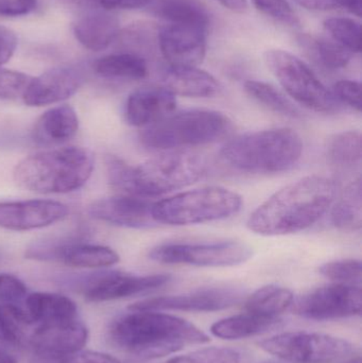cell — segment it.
Masks as SVG:
<instances>
[{"label":"cell","instance_id":"obj_1","mask_svg":"<svg viewBox=\"0 0 362 363\" xmlns=\"http://www.w3.org/2000/svg\"><path fill=\"white\" fill-rule=\"evenodd\" d=\"M335 182L327 177L308 176L272 194L249 217L247 225L255 234L282 236L301 232L316 224L333 204Z\"/></svg>","mask_w":362,"mask_h":363},{"label":"cell","instance_id":"obj_2","mask_svg":"<svg viewBox=\"0 0 362 363\" xmlns=\"http://www.w3.org/2000/svg\"><path fill=\"white\" fill-rule=\"evenodd\" d=\"M129 311L113 321L108 335L132 362H149L210 342L205 333L186 320L159 311Z\"/></svg>","mask_w":362,"mask_h":363},{"label":"cell","instance_id":"obj_3","mask_svg":"<svg viewBox=\"0 0 362 363\" xmlns=\"http://www.w3.org/2000/svg\"><path fill=\"white\" fill-rule=\"evenodd\" d=\"M106 167L113 188L127 196L146 199L163 196L199 181L205 174L208 164L197 153L172 150L137 166L110 157Z\"/></svg>","mask_w":362,"mask_h":363},{"label":"cell","instance_id":"obj_4","mask_svg":"<svg viewBox=\"0 0 362 363\" xmlns=\"http://www.w3.org/2000/svg\"><path fill=\"white\" fill-rule=\"evenodd\" d=\"M95 167L89 149L69 146L25 157L13 172L15 183L36 194H68L87 183Z\"/></svg>","mask_w":362,"mask_h":363},{"label":"cell","instance_id":"obj_5","mask_svg":"<svg viewBox=\"0 0 362 363\" xmlns=\"http://www.w3.org/2000/svg\"><path fill=\"white\" fill-rule=\"evenodd\" d=\"M303 153L301 136L289 128L249 132L227 142L220 157L248 174H280L295 167Z\"/></svg>","mask_w":362,"mask_h":363},{"label":"cell","instance_id":"obj_6","mask_svg":"<svg viewBox=\"0 0 362 363\" xmlns=\"http://www.w3.org/2000/svg\"><path fill=\"white\" fill-rule=\"evenodd\" d=\"M232 123L222 113L212 110H187L170 114L145 128L140 142L147 148L172 151L212 144L225 138Z\"/></svg>","mask_w":362,"mask_h":363},{"label":"cell","instance_id":"obj_7","mask_svg":"<svg viewBox=\"0 0 362 363\" xmlns=\"http://www.w3.org/2000/svg\"><path fill=\"white\" fill-rule=\"evenodd\" d=\"M237 192L223 187H203L180 192L153 203L155 223L193 225L227 219L242 209Z\"/></svg>","mask_w":362,"mask_h":363},{"label":"cell","instance_id":"obj_8","mask_svg":"<svg viewBox=\"0 0 362 363\" xmlns=\"http://www.w3.org/2000/svg\"><path fill=\"white\" fill-rule=\"evenodd\" d=\"M265 62L283 89L295 101L308 110L332 114L339 111L340 102L312 68L288 51H266Z\"/></svg>","mask_w":362,"mask_h":363},{"label":"cell","instance_id":"obj_9","mask_svg":"<svg viewBox=\"0 0 362 363\" xmlns=\"http://www.w3.org/2000/svg\"><path fill=\"white\" fill-rule=\"evenodd\" d=\"M259 345L266 353L290 363H344L356 354L348 340L319 333H283Z\"/></svg>","mask_w":362,"mask_h":363},{"label":"cell","instance_id":"obj_10","mask_svg":"<svg viewBox=\"0 0 362 363\" xmlns=\"http://www.w3.org/2000/svg\"><path fill=\"white\" fill-rule=\"evenodd\" d=\"M252 249L239 241L210 243H165L151 250L149 258L165 264L233 267L248 262Z\"/></svg>","mask_w":362,"mask_h":363},{"label":"cell","instance_id":"obj_11","mask_svg":"<svg viewBox=\"0 0 362 363\" xmlns=\"http://www.w3.org/2000/svg\"><path fill=\"white\" fill-rule=\"evenodd\" d=\"M361 287L334 283L300 296L291 306L304 319L331 321L361 315Z\"/></svg>","mask_w":362,"mask_h":363},{"label":"cell","instance_id":"obj_12","mask_svg":"<svg viewBox=\"0 0 362 363\" xmlns=\"http://www.w3.org/2000/svg\"><path fill=\"white\" fill-rule=\"evenodd\" d=\"M244 296L242 290L232 286H213L176 296L148 298L131 305L133 311H176L212 313L237 304Z\"/></svg>","mask_w":362,"mask_h":363},{"label":"cell","instance_id":"obj_13","mask_svg":"<svg viewBox=\"0 0 362 363\" xmlns=\"http://www.w3.org/2000/svg\"><path fill=\"white\" fill-rule=\"evenodd\" d=\"M206 32L204 28L168 23L159 30L157 44L168 65L197 67L206 55Z\"/></svg>","mask_w":362,"mask_h":363},{"label":"cell","instance_id":"obj_14","mask_svg":"<svg viewBox=\"0 0 362 363\" xmlns=\"http://www.w3.org/2000/svg\"><path fill=\"white\" fill-rule=\"evenodd\" d=\"M89 330L77 318L40 324L30 337L32 349L43 357L61 360L82 351Z\"/></svg>","mask_w":362,"mask_h":363},{"label":"cell","instance_id":"obj_15","mask_svg":"<svg viewBox=\"0 0 362 363\" xmlns=\"http://www.w3.org/2000/svg\"><path fill=\"white\" fill-rule=\"evenodd\" d=\"M67 205L52 200L0 202V228L15 232L47 228L65 219Z\"/></svg>","mask_w":362,"mask_h":363},{"label":"cell","instance_id":"obj_16","mask_svg":"<svg viewBox=\"0 0 362 363\" xmlns=\"http://www.w3.org/2000/svg\"><path fill=\"white\" fill-rule=\"evenodd\" d=\"M84 74L74 66H60L32 78L23 95L29 106H44L68 99L84 83Z\"/></svg>","mask_w":362,"mask_h":363},{"label":"cell","instance_id":"obj_17","mask_svg":"<svg viewBox=\"0 0 362 363\" xmlns=\"http://www.w3.org/2000/svg\"><path fill=\"white\" fill-rule=\"evenodd\" d=\"M170 275H133L123 272H108L89 281L84 296L89 302H108L142 292L157 289L170 281Z\"/></svg>","mask_w":362,"mask_h":363},{"label":"cell","instance_id":"obj_18","mask_svg":"<svg viewBox=\"0 0 362 363\" xmlns=\"http://www.w3.org/2000/svg\"><path fill=\"white\" fill-rule=\"evenodd\" d=\"M153 203L144 198L118 196L95 201L89 206L94 219L112 225L129 228H147L154 225Z\"/></svg>","mask_w":362,"mask_h":363},{"label":"cell","instance_id":"obj_19","mask_svg":"<svg viewBox=\"0 0 362 363\" xmlns=\"http://www.w3.org/2000/svg\"><path fill=\"white\" fill-rule=\"evenodd\" d=\"M176 108V95L166 87H140L128 98L125 121L132 127L147 128L169 116Z\"/></svg>","mask_w":362,"mask_h":363},{"label":"cell","instance_id":"obj_20","mask_svg":"<svg viewBox=\"0 0 362 363\" xmlns=\"http://www.w3.org/2000/svg\"><path fill=\"white\" fill-rule=\"evenodd\" d=\"M118 18L108 11H85L74 25L77 40L85 48L101 51L108 48L119 35Z\"/></svg>","mask_w":362,"mask_h":363},{"label":"cell","instance_id":"obj_21","mask_svg":"<svg viewBox=\"0 0 362 363\" xmlns=\"http://www.w3.org/2000/svg\"><path fill=\"white\" fill-rule=\"evenodd\" d=\"M163 86L174 95L191 98L213 97L221 89L219 81L205 70L169 65L163 72Z\"/></svg>","mask_w":362,"mask_h":363},{"label":"cell","instance_id":"obj_22","mask_svg":"<svg viewBox=\"0 0 362 363\" xmlns=\"http://www.w3.org/2000/svg\"><path fill=\"white\" fill-rule=\"evenodd\" d=\"M79 129L76 111L67 104L46 111L34 125L32 138L42 146H57L72 140Z\"/></svg>","mask_w":362,"mask_h":363},{"label":"cell","instance_id":"obj_23","mask_svg":"<svg viewBox=\"0 0 362 363\" xmlns=\"http://www.w3.org/2000/svg\"><path fill=\"white\" fill-rule=\"evenodd\" d=\"M26 313L32 324L51 323L77 318V305L72 298L50 292H35L25 300Z\"/></svg>","mask_w":362,"mask_h":363},{"label":"cell","instance_id":"obj_24","mask_svg":"<svg viewBox=\"0 0 362 363\" xmlns=\"http://www.w3.org/2000/svg\"><path fill=\"white\" fill-rule=\"evenodd\" d=\"M282 322L281 318L263 317L246 311L216 322L213 324L210 332L215 337L225 340H239L269 333L280 328Z\"/></svg>","mask_w":362,"mask_h":363},{"label":"cell","instance_id":"obj_25","mask_svg":"<svg viewBox=\"0 0 362 363\" xmlns=\"http://www.w3.org/2000/svg\"><path fill=\"white\" fill-rule=\"evenodd\" d=\"M119 259L118 254L106 245L76 242L66 243L57 258L67 266L83 269L106 268L114 266Z\"/></svg>","mask_w":362,"mask_h":363},{"label":"cell","instance_id":"obj_26","mask_svg":"<svg viewBox=\"0 0 362 363\" xmlns=\"http://www.w3.org/2000/svg\"><path fill=\"white\" fill-rule=\"evenodd\" d=\"M151 12L168 23L210 27V15L197 0H150Z\"/></svg>","mask_w":362,"mask_h":363},{"label":"cell","instance_id":"obj_27","mask_svg":"<svg viewBox=\"0 0 362 363\" xmlns=\"http://www.w3.org/2000/svg\"><path fill=\"white\" fill-rule=\"evenodd\" d=\"M333 225L342 232H357L362 226L361 179L353 181L344 190L332 208Z\"/></svg>","mask_w":362,"mask_h":363},{"label":"cell","instance_id":"obj_28","mask_svg":"<svg viewBox=\"0 0 362 363\" xmlns=\"http://www.w3.org/2000/svg\"><path fill=\"white\" fill-rule=\"evenodd\" d=\"M96 74L103 78L142 80L148 74L146 60L135 53L106 55L94 64Z\"/></svg>","mask_w":362,"mask_h":363},{"label":"cell","instance_id":"obj_29","mask_svg":"<svg viewBox=\"0 0 362 363\" xmlns=\"http://www.w3.org/2000/svg\"><path fill=\"white\" fill-rule=\"evenodd\" d=\"M295 296L288 288L278 285H267L259 288L247 300V313L267 318H280L291 307Z\"/></svg>","mask_w":362,"mask_h":363},{"label":"cell","instance_id":"obj_30","mask_svg":"<svg viewBox=\"0 0 362 363\" xmlns=\"http://www.w3.org/2000/svg\"><path fill=\"white\" fill-rule=\"evenodd\" d=\"M327 157L333 165L340 168H354L361 165L362 157L361 134L344 131L329 138Z\"/></svg>","mask_w":362,"mask_h":363},{"label":"cell","instance_id":"obj_31","mask_svg":"<svg viewBox=\"0 0 362 363\" xmlns=\"http://www.w3.org/2000/svg\"><path fill=\"white\" fill-rule=\"evenodd\" d=\"M244 91L255 101L263 104L266 108L276 114L290 118L301 117L298 106L287 98L282 91H278L273 85L263 81L249 80L244 83Z\"/></svg>","mask_w":362,"mask_h":363},{"label":"cell","instance_id":"obj_32","mask_svg":"<svg viewBox=\"0 0 362 363\" xmlns=\"http://www.w3.org/2000/svg\"><path fill=\"white\" fill-rule=\"evenodd\" d=\"M316 55L318 61L329 69H340L350 63L353 53L332 38H310L303 40Z\"/></svg>","mask_w":362,"mask_h":363},{"label":"cell","instance_id":"obj_33","mask_svg":"<svg viewBox=\"0 0 362 363\" xmlns=\"http://www.w3.org/2000/svg\"><path fill=\"white\" fill-rule=\"evenodd\" d=\"M23 306L0 304V341L19 345L25 336L26 326L31 325Z\"/></svg>","mask_w":362,"mask_h":363},{"label":"cell","instance_id":"obj_34","mask_svg":"<svg viewBox=\"0 0 362 363\" xmlns=\"http://www.w3.org/2000/svg\"><path fill=\"white\" fill-rule=\"evenodd\" d=\"M325 31L329 38L352 53L361 51V23L349 17H332L324 21Z\"/></svg>","mask_w":362,"mask_h":363},{"label":"cell","instance_id":"obj_35","mask_svg":"<svg viewBox=\"0 0 362 363\" xmlns=\"http://www.w3.org/2000/svg\"><path fill=\"white\" fill-rule=\"evenodd\" d=\"M319 272L336 284L361 287V262L357 259H339L327 262Z\"/></svg>","mask_w":362,"mask_h":363},{"label":"cell","instance_id":"obj_36","mask_svg":"<svg viewBox=\"0 0 362 363\" xmlns=\"http://www.w3.org/2000/svg\"><path fill=\"white\" fill-rule=\"evenodd\" d=\"M167 363H240V355L227 347H208L171 358Z\"/></svg>","mask_w":362,"mask_h":363},{"label":"cell","instance_id":"obj_37","mask_svg":"<svg viewBox=\"0 0 362 363\" xmlns=\"http://www.w3.org/2000/svg\"><path fill=\"white\" fill-rule=\"evenodd\" d=\"M65 6L85 11L135 10L146 8L150 0H57Z\"/></svg>","mask_w":362,"mask_h":363},{"label":"cell","instance_id":"obj_38","mask_svg":"<svg viewBox=\"0 0 362 363\" xmlns=\"http://www.w3.org/2000/svg\"><path fill=\"white\" fill-rule=\"evenodd\" d=\"M32 77L15 70L0 68V99L13 100L23 97Z\"/></svg>","mask_w":362,"mask_h":363},{"label":"cell","instance_id":"obj_39","mask_svg":"<svg viewBox=\"0 0 362 363\" xmlns=\"http://www.w3.org/2000/svg\"><path fill=\"white\" fill-rule=\"evenodd\" d=\"M251 1L257 10L276 21L289 26H298L300 23L293 6L287 0H251Z\"/></svg>","mask_w":362,"mask_h":363},{"label":"cell","instance_id":"obj_40","mask_svg":"<svg viewBox=\"0 0 362 363\" xmlns=\"http://www.w3.org/2000/svg\"><path fill=\"white\" fill-rule=\"evenodd\" d=\"M27 298V287L18 277L11 274H0V304L16 305Z\"/></svg>","mask_w":362,"mask_h":363},{"label":"cell","instance_id":"obj_41","mask_svg":"<svg viewBox=\"0 0 362 363\" xmlns=\"http://www.w3.org/2000/svg\"><path fill=\"white\" fill-rule=\"evenodd\" d=\"M334 95L338 101L348 104L357 112H361V84L354 80L338 81L334 85Z\"/></svg>","mask_w":362,"mask_h":363},{"label":"cell","instance_id":"obj_42","mask_svg":"<svg viewBox=\"0 0 362 363\" xmlns=\"http://www.w3.org/2000/svg\"><path fill=\"white\" fill-rule=\"evenodd\" d=\"M38 0H0V17H17L35 10Z\"/></svg>","mask_w":362,"mask_h":363},{"label":"cell","instance_id":"obj_43","mask_svg":"<svg viewBox=\"0 0 362 363\" xmlns=\"http://www.w3.org/2000/svg\"><path fill=\"white\" fill-rule=\"evenodd\" d=\"M60 363H120L118 359L99 352L80 351L59 360Z\"/></svg>","mask_w":362,"mask_h":363},{"label":"cell","instance_id":"obj_44","mask_svg":"<svg viewBox=\"0 0 362 363\" xmlns=\"http://www.w3.org/2000/svg\"><path fill=\"white\" fill-rule=\"evenodd\" d=\"M17 47V38L14 32L0 26V66L12 57Z\"/></svg>","mask_w":362,"mask_h":363},{"label":"cell","instance_id":"obj_45","mask_svg":"<svg viewBox=\"0 0 362 363\" xmlns=\"http://www.w3.org/2000/svg\"><path fill=\"white\" fill-rule=\"evenodd\" d=\"M295 1L308 10L327 11L341 8L340 0H295Z\"/></svg>","mask_w":362,"mask_h":363},{"label":"cell","instance_id":"obj_46","mask_svg":"<svg viewBox=\"0 0 362 363\" xmlns=\"http://www.w3.org/2000/svg\"><path fill=\"white\" fill-rule=\"evenodd\" d=\"M225 8L229 9L232 12L244 13L248 10V0H217Z\"/></svg>","mask_w":362,"mask_h":363},{"label":"cell","instance_id":"obj_47","mask_svg":"<svg viewBox=\"0 0 362 363\" xmlns=\"http://www.w3.org/2000/svg\"><path fill=\"white\" fill-rule=\"evenodd\" d=\"M340 1H341V8L346 9L353 15L361 16V0H340Z\"/></svg>","mask_w":362,"mask_h":363},{"label":"cell","instance_id":"obj_48","mask_svg":"<svg viewBox=\"0 0 362 363\" xmlns=\"http://www.w3.org/2000/svg\"><path fill=\"white\" fill-rule=\"evenodd\" d=\"M0 363H17V362L10 353L0 350Z\"/></svg>","mask_w":362,"mask_h":363},{"label":"cell","instance_id":"obj_49","mask_svg":"<svg viewBox=\"0 0 362 363\" xmlns=\"http://www.w3.org/2000/svg\"><path fill=\"white\" fill-rule=\"evenodd\" d=\"M344 363H361V357H353L351 358V359L346 360V362Z\"/></svg>","mask_w":362,"mask_h":363},{"label":"cell","instance_id":"obj_50","mask_svg":"<svg viewBox=\"0 0 362 363\" xmlns=\"http://www.w3.org/2000/svg\"><path fill=\"white\" fill-rule=\"evenodd\" d=\"M269 363H282V362H269ZM290 363V362H288Z\"/></svg>","mask_w":362,"mask_h":363}]
</instances>
